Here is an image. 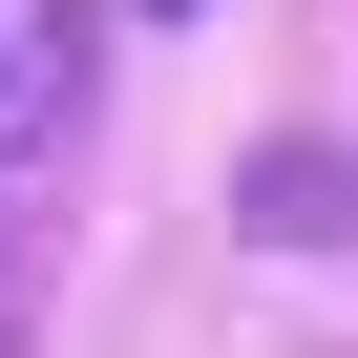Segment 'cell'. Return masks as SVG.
<instances>
[{
	"mask_svg": "<svg viewBox=\"0 0 358 358\" xmlns=\"http://www.w3.org/2000/svg\"><path fill=\"white\" fill-rule=\"evenodd\" d=\"M64 106H85V22L64 0H0V169L64 148Z\"/></svg>",
	"mask_w": 358,
	"mask_h": 358,
	"instance_id": "cell-1",
	"label": "cell"
}]
</instances>
